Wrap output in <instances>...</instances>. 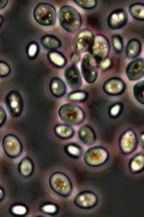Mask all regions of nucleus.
Here are the masks:
<instances>
[{
  "label": "nucleus",
  "instance_id": "1",
  "mask_svg": "<svg viewBox=\"0 0 144 217\" xmlns=\"http://www.w3.org/2000/svg\"><path fill=\"white\" fill-rule=\"evenodd\" d=\"M58 16L61 26L69 32H75L81 26L80 15L72 7L64 6L61 7L58 11Z\"/></svg>",
  "mask_w": 144,
  "mask_h": 217
},
{
  "label": "nucleus",
  "instance_id": "2",
  "mask_svg": "<svg viewBox=\"0 0 144 217\" xmlns=\"http://www.w3.org/2000/svg\"><path fill=\"white\" fill-rule=\"evenodd\" d=\"M33 14L35 21L42 25H53L56 20V10L53 6L48 3L38 4L34 10Z\"/></svg>",
  "mask_w": 144,
  "mask_h": 217
},
{
  "label": "nucleus",
  "instance_id": "3",
  "mask_svg": "<svg viewBox=\"0 0 144 217\" xmlns=\"http://www.w3.org/2000/svg\"><path fill=\"white\" fill-rule=\"evenodd\" d=\"M97 62L90 53L85 54L81 64L82 74L85 80L89 83H93L96 79L98 73Z\"/></svg>",
  "mask_w": 144,
  "mask_h": 217
},
{
  "label": "nucleus",
  "instance_id": "4",
  "mask_svg": "<svg viewBox=\"0 0 144 217\" xmlns=\"http://www.w3.org/2000/svg\"><path fill=\"white\" fill-rule=\"evenodd\" d=\"M110 49L107 39L103 35H97L94 37V42L89 52L97 61L108 57Z\"/></svg>",
  "mask_w": 144,
  "mask_h": 217
},
{
  "label": "nucleus",
  "instance_id": "5",
  "mask_svg": "<svg viewBox=\"0 0 144 217\" xmlns=\"http://www.w3.org/2000/svg\"><path fill=\"white\" fill-rule=\"evenodd\" d=\"M94 37L93 32L89 29H85L80 30L76 35L74 39L75 50L79 52H90Z\"/></svg>",
  "mask_w": 144,
  "mask_h": 217
},
{
  "label": "nucleus",
  "instance_id": "6",
  "mask_svg": "<svg viewBox=\"0 0 144 217\" xmlns=\"http://www.w3.org/2000/svg\"><path fill=\"white\" fill-rule=\"evenodd\" d=\"M127 20L128 15L126 12L123 9L118 8L109 14L107 19V23L110 28L116 30L124 26Z\"/></svg>",
  "mask_w": 144,
  "mask_h": 217
},
{
  "label": "nucleus",
  "instance_id": "7",
  "mask_svg": "<svg viewBox=\"0 0 144 217\" xmlns=\"http://www.w3.org/2000/svg\"><path fill=\"white\" fill-rule=\"evenodd\" d=\"M5 101L10 112L13 115H19L21 112L23 100L20 93L16 90H12L6 94Z\"/></svg>",
  "mask_w": 144,
  "mask_h": 217
},
{
  "label": "nucleus",
  "instance_id": "8",
  "mask_svg": "<svg viewBox=\"0 0 144 217\" xmlns=\"http://www.w3.org/2000/svg\"><path fill=\"white\" fill-rule=\"evenodd\" d=\"M126 73L131 81H136L142 78L144 74L143 59H137L130 62L126 67Z\"/></svg>",
  "mask_w": 144,
  "mask_h": 217
},
{
  "label": "nucleus",
  "instance_id": "9",
  "mask_svg": "<svg viewBox=\"0 0 144 217\" xmlns=\"http://www.w3.org/2000/svg\"><path fill=\"white\" fill-rule=\"evenodd\" d=\"M125 84L121 79L113 77L107 80L103 85V90L107 94L116 96L121 94L125 89Z\"/></svg>",
  "mask_w": 144,
  "mask_h": 217
},
{
  "label": "nucleus",
  "instance_id": "10",
  "mask_svg": "<svg viewBox=\"0 0 144 217\" xmlns=\"http://www.w3.org/2000/svg\"><path fill=\"white\" fill-rule=\"evenodd\" d=\"M64 75L67 81L70 86L75 88L80 85V74L78 68L75 65H70L67 68Z\"/></svg>",
  "mask_w": 144,
  "mask_h": 217
},
{
  "label": "nucleus",
  "instance_id": "11",
  "mask_svg": "<svg viewBox=\"0 0 144 217\" xmlns=\"http://www.w3.org/2000/svg\"><path fill=\"white\" fill-rule=\"evenodd\" d=\"M141 50V45L139 40L134 38L131 39L126 45V55L128 58H134L139 55Z\"/></svg>",
  "mask_w": 144,
  "mask_h": 217
},
{
  "label": "nucleus",
  "instance_id": "12",
  "mask_svg": "<svg viewBox=\"0 0 144 217\" xmlns=\"http://www.w3.org/2000/svg\"><path fill=\"white\" fill-rule=\"evenodd\" d=\"M42 45L45 48L50 49H55L61 45L60 40L56 37L51 35H46L41 38Z\"/></svg>",
  "mask_w": 144,
  "mask_h": 217
},
{
  "label": "nucleus",
  "instance_id": "13",
  "mask_svg": "<svg viewBox=\"0 0 144 217\" xmlns=\"http://www.w3.org/2000/svg\"><path fill=\"white\" fill-rule=\"evenodd\" d=\"M129 10L130 15L135 19L143 21L144 19V4L140 3L132 4L129 6Z\"/></svg>",
  "mask_w": 144,
  "mask_h": 217
},
{
  "label": "nucleus",
  "instance_id": "14",
  "mask_svg": "<svg viewBox=\"0 0 144 217\" xmlns=\"http://www.w3.org/2000/svg\"><path fill=\"white\" fill-rule=\"evenodd\" d=\"M65 86L62 81L59 79L55 78L51 82L50 87L52 93L56 96H60L65 91Z\"/></svg>",
  "mask_w": 144,
  "mask_h": 217
},
{
  "label": "nucleus",
  "instance_id": "15",
  "mask_svg": "<svg viewBox=\"0 0 144 217\" xmlns=\"http://www.w3.org/2000/svg\"><path fill=\"white\" fill-rule=\"evenodd\" d=\"M48 56L50 61L57 66L62 67L66 63V60L64 57L58 52L51 51L48 53Z\"/></svg>",
  "mask_w": 144,
  "mask_h": 217
},
{
  "label": "nucleus",
  "instance_id": "16",
  "mask_svg": "<svg viewBox=\"0 0 144 217\" xmlns=\"http://www.w3.org/2000/svg\"><path fill=\"white\" fill-rule=\"evenodd\" d=\"M133 93L135 98L141 102H143L144 95V80L136 83L133 86Z\"/></svg>",
  "mask_w": 144,
  "mask_h": 217
},
{
  "label": "nucleus",
  "instance_id": "17",
  "mask_svg": "<svg viewBox=\"0 0 144 217\" xmlns=\"http://www.w3.org/2000/svg\"><path fill=\"white\" fill-rule=\"evenodd\" d=\"M112 44L115 50L117 53H120L124 48V43L122 37L120 35H114L112 38Z\"/></svg>",
  "mask_w": 144,
  "mask_h": 217
},
{
  "label": "nucleus",
  "instance_id": "18",
  "mask_svg": "<svg viewBox=\"0 0 144 217\" xmlns=\"http://www.w3.org/2000/svg\"><path fill=\"white\" fill-rule=\"evenodd\" d=\"M74 2L78 6L86 9H91L95 8L97 5L96 0H74Z\"/></svg>",
  "mask_w": 144,
  "mask_h": 217
},
{
  "label": "nucleus",
  "instance_id": "19",
  "mask_svg": "<svg viewBox=\"0 0 144 217\" xmlns=\"http://www.w3.org/2000/svg\"><path fill=\"white\" fill-rule=\"evenodd\" d=\"M88 24L92 28L99 29L101 26V21L100 17L96 14H92L88 16L87 18Z\"/></svg>",
  "mask_w": 144,
  "mask_h": 217
},
{
  "label": "nucleus",
  "instance_id": "20",
  "mask_svg": "<svg viewBox=\"0 0 144 217\" xmlns=\"http://www.w3.org/2000/svg\"><path fill=\"white\" fill-rule=\"evenodd\" d=\"M11 71L9 65L5 61L0 60V78H4L10 75Z\"/></svg>",
  "mask_w": 144,
  "mask_h": 217
},
{
  "label": "nucleus",
  "instance_id": "21",
  "mask_svg": "<svg viewBox=\"0 0 144 217\" xmlns=\"http://www.w3.org/2000/svg\"><path fill=\"white\" fill-rule=\"evenodd\" d=\"M97 62L98 68L102 71L108 69L112 64L111 60L108 57L102 60L97 61Z\"/></svg>",
  "mask_w": 144,
  "mask_h": 217
},
{
  "label": "nucleus",
  "instance_id": "22",
  "mask_svg": "<svg viewBox=\"0 0 144 217\" xmlns=\"http://www.w3.org/2000/svg\"><path fill=\"white\" fill-rule=\"evenodd\" d=\"M87 95V93L86 92L78 91L70 94L69 97L70 99L74 100H82L86 99Z\"/></svg>",
  "mask_w": 144,
  "mask_h": 217
},
{
  "label": "nucleus",
  "instance_id": "23",
  "mask_svg": "<svg viewBox=\"0 0 144 217\" xmlns=\"http://www.w3.org/2000/svg\"><path fill=\"white\" fill-rule=\"evenodd\" d=\"M38 50L37 45L35 43L31 44L29 47L28 54L30 58H33L36 55Z\"/></svg>",
  "mask_w": 144,
  "mask_h": 217
},
{
  "label": "nucleus",
  "instance_id": "24",
  "mask_svg": "<svg viewBox=\"0 0 144 217\" xmlns=\"http://www.w3.org/2000/svg\"><path fill=\"white\" fill-rule=\"evenodd\" d=\"M12 212L15 214L22 215L26 212V209L21 206H16L14 207L12 209Z\"/></svg>",
  "mask_w": 144,
  "mask_h": 217
},
{
  "label": "nucleus",
  "instance_id": "25",
  "mask_svg": "<svg viewBox=\"0 0 144 217\" xmlns=\"http://www.w3.org/2000/svg\"><path fill=\"white\" fill-rule=\"evenodd\" d=\"M120 109V107L118 105H116L113 107L111 110V114L113 115H117L119 112Z\"/></svg>",
  "mask_w": 144,
  "mask_h": 217
},
{
  "label": "nucleus",
  "instance_id": "26",
  "mask_svg": "<svg viewBox=\"0 0 144 217\" xmlns=\"http://www.w3.org/2000/svg\"><path fill=\"white\" fill-rule=\"evenodd\" d=\"M71 61L74 63H77L79 61L80 56L79 55L76 53H74L71 57Z\"/></svg>",
  "mask_w": 144,
  "mask_h": 217
},
{
  "label": "nucleus",
  "instance_id": "27",
  "mask_svg": "<svg viewBox=\"0 0 144 217\" xmlns=\"http://www.w3.org/2000/svg\"><path fill=\"white\" fill-rule=\"evenodd\" d=\"M7 0H0V10L3 9L8 3Z\"/></svg>",
  "mask_w": 144,
  "mask_h": 217
},
{
  "label": "nucleus",
  "instance_id": "28",
  "mask_svg": "<svg viewBox=\"0 0 144 217\" xmlns=\"http://www.w3.org/2000/svg\"><path fill=\"white\" fill-rule=\"evenodd\" d=\"M45 210L46 211L52 212L55 210V207L52 206H47L45 207Z\"/></svg>",
  "mask_w": 144,
  "mask_h": 217
},
{
  "label": "nucleus",
  "instance_id": "29",
  "mask_svg": "<svg viewBox=\"0 0 144 217\" xmlns=\"http://www.w3.org/2000/svg\"><path fill=\"white\" fill-rule=\"evenodd\" d=\"M1 18L0 17V25L1 23Z\"/></svg>",
  "mask_w": 144,
  "mask_h": 217
}]
</instances>
